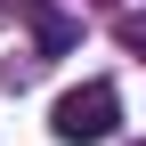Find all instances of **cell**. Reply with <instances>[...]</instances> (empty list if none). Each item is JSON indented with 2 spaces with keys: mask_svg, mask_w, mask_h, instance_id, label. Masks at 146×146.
Segmentation results:
<instances>
[{
  "mask_svg": "<svg viewBox=\"0 0 146 146\" xmlns=\"http://www.w3.org/2000/svg\"><path fill=\"white\" fill-rule=\"evenodd\" d=\"M16 8L33 16V33H41V57H65V49L81 41V25H73V16H57L49 0H16Z\"/></svg>",
  "mask_w": 146,
  "mask_h": 146,
  "instance_id": "7a4b0ae2",
  "label": "cell"
},
{
  "mask_svg": "<svg viewBox=\"0 0 146 146\" xmlns=\"http://www.w3.org/2000/svg\"><path fill=\"white\" fill-rule=\"evenodd\" d=\"M114 130H122V89L114 81H81L49 106V138L57 146H106Z\"/></svg>",
  "mask_w": 146,
  "mask_h": 146,
  "instance_id": "6da1fadb",
  "label": "cell"
},
{
  "mask_svg": "<svg viewBox=\"0 0 146 146\" xmlns=\"http://www.w3.org/2000/svg\"><path fill=\"white\" fill-rule=\"evenodd\" d=\"M122 49H146V16H122Z\"/></svg>",
  "mask_w": 146,
  "mask_h": 146,
  "instance_id": "3957f363",
  "label": "cell"
}]
</instances>
